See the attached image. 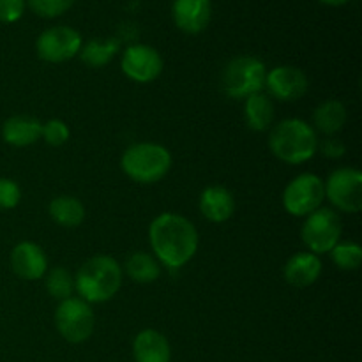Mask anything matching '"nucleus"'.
I'll return each mask as SVG.
<instances>
[{"label": "nucleus", "mask_w": 362, "mask_h": 362, "mask_svg": "<svg viewBox=\"0 0 362 362\" xmlns=\"http://www.w3.org/2000/svg\"><path fill=\"white\" fill-rule=\"evenodd\" d=\"M148 243L161 264L170 269H180L197 255L198 232L184 216L165 212L148 226Z\"/></svg>", "instance_id": "f257e3e1"}, {"label": "nucleus", "mask_w": 362, "mask_h": 362, "mask_svg": "<svg viewBox=\"0 0 362 362\" xmlns=\"http://www.w3.org/2000/svg\"><path fill=\"white\" fill-rule=\"evenodd\" d=\"M122 286V267L115 258L98 255L85 262L74 278V292L88 304H101L117 296Z\"/></svg>", "instance_id": "f03ea898"}, {"label": "nucleus", "mask_w": 362, "mask_h": 362, "mask_svg": "<svg viewBox=\"0 0 362 362\" xmlns=\"http://www.w3.org/2000/svg\"><path fill=\"white\" fill-rule=\"evenodd\" d=\"M318 136L313 126L300 119H285L272 127L269 148L272 154L288 165H303L318 151Z\"/></svg>", "instance_id": "7ed1b4c3"}, {"label": "nucleus", "mask_w": 362, "mask_h": 362, "mask_svg": "<svg viewBox=\"0 0 362 362\" xmlns=\"http://www.w3.org/2000/svg\"><path fill=\"white\" fill-rule=\"evenodd\" d=\"M124 173L138 184H156L168 175L172 154L166 147L151 141L131 145L120 159Z\"/></svg>", "instance_id": "20e7f679"}, {"label": "nucleus", "mask_w": 362, "mask_h": 362, "mask_svg": "<svg viewBox=\"0 0 362 362\" xmlns=\"http://www.w3.org/2000/svg\"><path fill=\"white\" fill-rule=\"evenodd\" d=\"M267 69L257 57H235L223 69L221 88L230 99H246L265 87Z\"/></svg>", "instance_id": "39448f33"}, {"label": "nucleus", "mask_w": 362, "mask_h": 362, "mask_svg": "<svg viewBox=\"0 0 362 362\" xmlns=\"http://www.w3.org/2000/svg\"><path fill=\"white\" fill-rule=\"evenodd\" d=\"M55 325L59 334L67 343L80 345L94 334L95 317L90 304L80 297H69L60 300L55 311Z\"/></svg>", "instance_id": "423d86ee"}, {"label": "nucleus", "mask_w": 362, "mask_h": 362, "mask_svg": "<svg viewBox=\"0 0 362 362\" xmlns=\"http://www.w3.org/2000/svg\"><path fill=\"white\" fill-rule=\"evenodd\" d=\"M341 232V218L338 212L327 207H320L306 216V221L300 228V237L308 250L320 257V255L329 253L339 243Z\"/></svg>", "instance_id": "0eeeda50"}, {"label": "nucleus", "mask_w": 362, "mask_h": 362, "mask_svg": "<svg viewBox=\"0 0 362 362\" xmlns=\"http://www.w3.org/2000/svg\"><path fill=\"white\" fill-rule=\"evenodd\" d=\"M325 200L324 180L315 173H300L283 191V207L296 218H306Z\"/></svg>", "instance_id": "6e6552de"}, {"label": "nucleus", "mask_w": 362, "mask_h": 362, "mask_svg": "<svg viewBox=\"0 0 362 362\" xmlns=\"http://www.w3.org/2000/svg\"><path fill=\"white\" fill-rule=\"evenodd\" d=\"M325 198L338 211L357 214L362 209V173L357 168H338L324 182Z\"/></svg>", "instance_id": "1a4fd4ad"}, {"label": "nucleus", "mask_w": 362, "mask_h": 362, "mask_svg": "<svg viewBox=\"0 0 362 362\" xmlns=\"http://www.w3.org/2000/svg\"><path fill=\"white\" fill-rule=\"evenodd\" d=\"M81 35L80 32L74 28L66 27V25H59V27L46 28L35 42V49H37L39 59L45 62L60 64L71 60L80 53Z\"/></svg>", "instance_id": "9d476101"}, {"label": "nucleus", "mask_w": 362, "mask_h": 362, "mask_svg": "<svg viewBox=\"0 0 362 362\" xmlns=\"http://www.w3.org/2000/svg\"><path fill=\"white\" fill-rule=\"evenodd\" d=\"M122 73L136 83H151L163 73V57L148 45H131L122 53Z\"/></svg>", "instance_id": "9b49d317"}, {"label": "nucleus", "mask_w": 362, "mask_h": 362, "mask_svg": "<svg viewBox=\"0 0 362 362\" xmlns=\"http://www.w3.org/2000/svg\"><path fill=\"white\" fill-rule=\"evenodd\" d=\"M265 87L278 101H297L306 94L310 83L299 67L279 66L269 71L265 76Z\"/></svg>", "instance_id": "f8f14e48"}, {"label": "nucleus", "mask_w": 362, "mask_h": 362, "mask_svg": "<svg viewBox=\"0 0 362 362\" xmlns=\"http://www.w3.org/2000/svg\"><path fill=\"white\" fill-rule=\"evenodd\" d=\"M11 267L18 278L25 281H37L48 272V258L41 246L23 240L11 251Z\"/></svg>", "instance_id": "ddd939ff"}, {"label": "nucleus", "mask_w": 362, "mask_h": 362, "mask_svg": "<svg viewBox=\"0 0 362 362\" xmlns=\"http://www.w3.org/2000/svg\"><path fill=\"white\" fill-rule=\"evenodd\" d=\"M173 21L186 34H200L211 21V0H173Z\"/></svg>", "instance_id": "4468645a"}, {"label": "nucleus", "mask_w": 362, "mask_h": 362, "mask_svg": "<svg viewBox=\"0 0 362 362\" xmlns=\"http://www.w3.org/2000/svg\"><path fill=\"white\" fill-rule=\"evenodd\" d=\"M200 212L211 223H225L235 212L233 194L225 186H209L200 194Z\"/></svg>", "instance_id": "2eb2a0df"}, {"label": "nucleus", "mask_w": 362, "mask_h": 362, "mask_svg": "<svg viewBox=\"0 0 362 362\" xmlns=\"http://www.w3.org/2000/svg\"><path fill=\"white\" fill-rule=\"evenodd\" d=\"M322 274V260L311 251H300L293 255L285 265V279L297 288L311 286Z\"/></svg>", "instance_id": "dca6fc26"}, {"label": "nucleus", "mask_w": 362, "mask_h": 362, "mask_svg": "<svg viewBox=\"0 0 362 362\" xmlns=\"http://www.w3.org/2000/svg\"><path fill=\"white\" fill-rule=\"evenodd\" d=\"M133 357L136 362H170L172 346L165 334L156 329H145L134 338Z\"/></svg>", "instance_id": "f3484780"}, {"label": "nucleus", "mask_w": 362, "mask_h": 362, "mask_svg": "<svg viewBox=\"0 0 362 362\" xmlns=\"http://www.w3.org/2000/svg\"><path fill=\"white\" fill-rule=\"evenodd\" d=\"M42 124L30 115H13L4 122L2 138L13 147H28L41 138Z\"/></svg>", "instance_id": "a211bd4d"}, {"label": "nucleus", "mask_w": 362, "mask_h": 362, "mask_svg": "<svg viewBox=\"0 0 362 362\" xmlns=\"http://www.w3.org/2000/svg\"><path fill=\"white\" fill-rule=\"evenodd\" d=\"M244 119L250 129L264 133L274 122V103L264 92L244 99Z\"/></svg>", "instance_id": "6ab92c4d"}, {"label": "nucleus", "mask_w": 362, "mask_h": 362, "mask_svg": "<svg viewBox=\"0 0 362 362\" xmlns=\"http://www.w3.org/2000/svg\"><path fill=\"white\" fill-rule=\"evenodd\" d=\"M349 113H346L345 105L338 99H329V101L322 103L313 113V124L315 131H320L325 136H332V134L339 133L343 126L346 124Z\"/></svg>", "instance_id": "aec40b11"}, {"label": "nucleus", "mask_w": 362, "mask_h": 362, "mask_svg": "<svg viewBox=\"0 0 362 362\" xmlns=\"http://www.w3.org/2000/svg\"><path fill=\"white\" fill-rule=\"evenodd\" d=\"M48 212L57 225L66 226V228H76L85 219L83 204L78 198L67 197V194L53 198L49 202Z\"/></svg>", "instance_id": "412c9836"}, {"label": "nucleus", "mask_w": 362, "mask_h": 362, "mask_svg": "<svg viewBox=\"0 0 362 362\" xmlns=\"http://www.w3.org/2000/svg\"><path fill=\"white\" fill-rule=\"evenodd\" d=\"M119 52L120 41L117 37L90 39L88 42L81 45L80 59L85 66L92 67V69H98V67H103L112 62Z\"/></svg>", "instance_id": "4be33fe9"}, {"label": "nucleus", "mask_w": 362, "mask_h": 362, "mask_svg": "<svg viewBox=\"0 0 362 362\" xmlns=\"http://www.w3.org/2000/svg\"><path fill=\"white\" fill-rule=\"evenodd\" d=\"M126 272L133 281L141 283H154L158 281L161 276V265L156 260L152 255L145 253V251H134L127 257L126 260Z\"/></svg>", "instance_id": "5701e85b"}, {"label": "nucleus", "mask_w": 362, "mask_h": 362, "mask_svg": "<svg viewBox=\"0 0 362 362\" xmlns=\"http://www.w3.org/2000/svg\"><path fill=\"white\" fill-rule=\"evenodd\" d=\"M45 285L53 299L66 300L73 297L74 278L71 272L64 267H53L45 274Z\"/></svg>", "instance_id": "b1692460"}, {"label": "nucleus", "mask_w": 362, "mask_h": 362, "mask_svg": "<svg viewBox=\"0 0 362 362\" xmlns=\"http://www.w3.org/2000/svg\"><path fill=\"white\" fill-rule=\"evenodd\" d=\"M329 253L341 271H356L362 262V247L357 243H338Z\"/></svg>", "instance_id": "393cba45"}, {"label": "nucleus", "mask_w": 362, "mask_h": 362, "mask_svg": "<svg viewBox=\"0 0 362 362\" xmlns=\"http://www.w3.org/2000/svg\"><path fill=\"white\" fill-rule=\"evenodd\" d=\"M28 7L42 18H57L71 9L74 0H27Z\"/></svg>", "instance_id": "a878e982"}, {"label": "nucleus", "mask_w": 362, "mask_h": 362, "mask_svg": "<svg viewBox=\"0 0 362 362\" xmlns=\"http://www.w3.org/2000/svg\"><path fill=\"white\" fill-rule=\"evenodd\" d=\"M41 138H45L46 144L52 145V147H60V145H64L69 140V127H67L64 120L52 119L46 124H42Z\"/></svg>", "instance_id": "bb28decb"}, {"label": "nucleus", "mask_w": 362, "mask_h": 362, "mask_svg": "<svg viewBox=\"0 0 362 362\" xmlns=\"http://www.w3.org/2000/svg\"><path fill=\"white\" fill-rule=\"evenodd\" d=\"M21 202V187L7 177H0V209L9 211Z\"/></svg>", "instance_id": "cd10ccee"}, {"label": "nucleus", "mask_w": 362, "mask_h": 362, "mask_svg": "<svg viewBox=\"0 0 362 362\" xmlns=\"http://www.w3.org/2000/svg\"><path fill=\"white\" fill-rule=\"evenodd\" d=\"M25 0H0V21L14 23L23 16Z\"/></svg>", "instance_id": "c85d7f7f"}, {"label": "nucleus", "mask_w": 362, "mask_h": 362, "mask_svg": "<svg viewBox=\"0 0 362 362\" xmlns=\"http://www.w3.org/2000/svg\"><path fill=\"white\" fill-rule=\"evenodd\" d=\"M322 152H324L325 158H331V159H338L345 154V144H343L339 138H327L324 140V144L320 145Z\"/></svg>", "instance_id": "c756f323"}, {"label": "nucleus", "mask_w": 362, "mask_h": 362, "mask_svg": "<svg viewBox=\"0 0 362 362\" xmlns=\"http://www.w3.org/2000/svg\"><path fill=\"white\" fill-rule=\"evenodd\" d=\"M322 4H325V6H332V7H339V6H345L346 2H350V0H320Z\"/></svg>", "instance_id": "7c9ffc66"}]
</instances>
